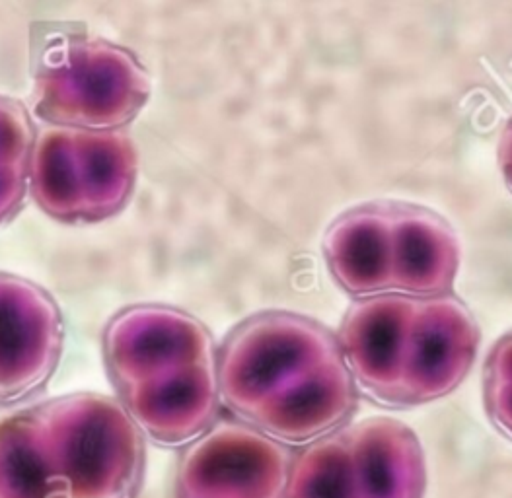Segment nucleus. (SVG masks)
Wrapping results in <instances>:
<instances>
[{
  "mask_svg": "<svg viewBox=\"0 0 512 498\" xmlns=\"http://www.w3.org/2000/svg\"><path fill=\"white\" fill-rule=\"evenodd\" d=\"M148 94L139 59L98 37L55 34L34 59L36 113L55 125L110 131L129 123Z\"/></svg>",
  "mask_w": 512,
  "mask_h": 498,
  "instance_id": "1",
  "label": "nucleus"
},
{
  "mask_svg": "<svg viewBox=\"0 0 512 498\" xmlns=\"http://www.w3.org/2000/svg\"><path fill=\"white\" fill-rule=\"evenodd\" d=\"M36 409L69 498H135L145 442L127 409L96 393L67 395Z\"/></svg>",
  "mask_w": 512,
  "mask_h": 498,
  "instance_id": "2",
  "label": "nucleus"
},
{
  "mask_svg": "<svg viewBox=\"0 0 512 498\" xmlns=\"http://www.w3.org/2000/svg\"><path fill=\"white\" fill-rule=\"evenodd\" d=\"M137 181V152L121 131L51 127L32 150L30 191L63 222H100L119 213Z\"/></svg>",
  "mask_w": 512,
  "mask_h": 498,
  "instance_id": "3",
  "label": "nucleus"
},
{
  "mask_svg": "<svg viewBox=\"0 0 512 498\" xmlns=\"http://www.w3.org/2000/svg\"><path fill=\"white\" fill-rule=\"evenodd\" d=\"M337 353V343L320 325L283 312L261 314L226 339L217 384L226 405L254 421L265 405L291 392Z\"/></svg>",
  "mask_w": 512,
  "mask_h": 498,
  "instance_id": "4",
  "label": "nucleus"
},
{
  "mask_svg": "<svg viewBox=\"0 0 512 498\" xmlns=\"http://www.w3.org/2000/svg\"><path fill=\"white\" fill-rule=\"evenodd\" d=\"M291 462L289 450L267 434L220 425L185 452L180 498H283Z\"/></svg>",
  "mask_w": 512,
  "mask_h": 498,
  "instance_id": "5",
  "label": "nucleus"
},
{
  "mask_svg": "<svg viewBox=\"0 0 512 498\" xmlns=\"http://www.w3.org/2000/svg\"><path fill=\"white\" fill-rule=\"evenodd\" d=\"M106 362L119 392L182 366L213 362L207 329L180 310L139 306L125 310L106 331Z\"/></svg>",
  "mask_w": 512,
  "mask_h": 498,
  "instance_id": "6",
  "label": "nucleus"
},
{
  "mask_svg": "<svg viewBox=\"0 0 512 498\" xmlns=\"http://www.w3.org/2000/svg\"><path fill=\"white\" fill-rule=\"evenodd\" d=\"M477 339L476 321L456 298L417 300L403 362L402 403L452 392L474 362Z\"/></svg>",
  "mask_w": 512,
  "mask_h": 498,
  "instance_id": "7",
  "label": "nucleus"
},
{
  "mask_svg": "<svg viewBox=\"0 0 512 498\" xmlns=\"http://www.w3.org/2000/svg\"><path fill=\"white\" fill-rule=\"evenodd\" d=\"M61 314L39 286L0 273V399L41 386L57 366Z\"/></svg>",
  "mask_w": 512,
  "mask_h": 498,
  "instance_id": "8",
  "label": "nucleus"
},
{
  "mask_svg": "<svg viewBox=\"0 0 512 498\" xmlns=\"http://www.w3.org/2000/svg\"><path fill=\"white\" fill-rule=\"evenodd\" d=\"M415 302L407 296L368 298L351 308L341 329V347L361 384L392 403H402L403 362Z\"/></svg>",
  "mask_w": 512,
  "mask_h": 498,
  "instance_id": "9",
  "label": "nucleus"
},
{
  "mask_svg": "<svg viewBox=\"0 0 512 498\" xmlns=\"http://www.w3.org/2000/svg\"><path fill=\"white\" fill-rule=\"evenodd\" d=\"M131 419L162 444H182L215 419L219 384L215 364L182 366L121 390Z\"/></svg>",
  "mask_w": 512,
  "mask_h": 498,
  "instance_id": "10",
  "label": "nucleus"
},
{
  "mask_svg": "<svg viewBox=\"0 0 512 498\" xmlns=\"http://www.w3.org/2000/svg\"><path fill=\"white\" fill-rule=\"evenodd\" d=\"M347 438L361 498H423L425 460L411 428L378 417L347 428Z\"/></svg>",
  "mask_w": 512,
  "mask_h": 498,
  "instance_id": "11",
  "label": "nucleus"
},
{
  "mask_svg": "<svg viewBox=\"0 0 512 498\" xmlns=\"http://www.w3.org/2000/svg\"><path fill=\"white\" fill-rule=\"evenodd\" d=\"M355 405V384L343 355L318 364L296 388L265 405L252 423L267 434L304 442L339 425Z\"/></svg>",
  "mask_w": 512,
  "mask_h": 498,
  "instance_id": "12",
  "label": "nucleus"
},
{
  "mask_svg": "<svg viewBox=\"0 0 512 498\" xmlns=\"http://www.w3.org/2000/svg\"><path fill=\"white\" fill-rule=\"evenodd\" d=\"M458 271V244L437 214L392 209V288L437 296L446 292Z\"/></svg>",
  "mask_w": 512,
  "mask_h": 498,
  "instance_id": "13",
  "label": "nucleus"
},
{
  "mask_svg": "<svg viewBox=\"0 0 512 498\" xmlns=\"http://www.w3.org/2000/svg\"><path fill=\"white\" fill-rule=\"evenodd\" d=\"M326 253L333 277L351 294L392 288V207L370 205L339 218Z\"/></svg>",
  "mask_w": 512,
  "mask_h": 498,
  "instance_id": "14",
  "label": "nucleus"
},
{
  "mask_svg": "<svg viewBox=\"0 0 512 498\" xmlns=\"http://www.w3.org/2000/svg\"><path fill=\"white\" fill-rule=\"evenodd\" d=\"M0 498H69L36 407L0 417Z\"/></svg>",
  "mask_w": 512,
  "mask_h": 498,
  "instance_id": "15",
  "label": "nucleus"
},
{
  "mask_svg": "<svg viewBox=\"0 0 512 498\" xmlns=\"http://www.w3.org/2000/svg\"><path fill=\"white\" fill-rule=\"evenodd\" d=\"M283 498H361L347 430L316 440L294 458Z\"/></svg>",
  "mask_w": 512,
  "mask_h": 498,
  "instance_id": "16",
  "label": "nucleus"
},
{
  "mask_svg": "<svg viewBox=\"0 0 512 498\" xmlns=\"http://www.w3.org/2000/svg\"><path fill=\"white\" fill-rule=\"evenodd\" d=\"M32 150L34 129L26 109L0 96V222L16 213L24 201Z\"/></svg>",
  "mask_w": 512,
  "mask_h": 498,
  "instance_id": "17",
  "label": "nucleus"
},
{
  "mask_svg": "<svg viewBox=\"0 0 512 498\" xmlns=\"http://www.w3.org/2000/svg\"><path fill=\"white\" fill-rule=\"evenodd\" d=\"M487 409L493 421L512 436V384L487 382Z\"/></svg>",
  "mask_w": 512,
  "mask_h": 498,
  "instance_id": "18",
  "label": "nucleus"
},
{
  "mask_svg": "<svg viewBox=\"0 0 512 498\" xmlns=\"http://www.w3.org/2000/svg\"><path fill=\"white\" fill-rule=\"evenodd\" d=\"M487 382H509L512 384V335L503 339L489 356Z\"/></svg>",
  "mask_w": 512,
  "mask_h": 498,
  "instance_id": "19",
  "label": "nucleus"
},
{
  "mask_svg": "<svg viewBox=\"0 0 512 498\" xmlns=\"http://www.w3.org/2000/svg\"><path fill=\"white\" fill-rule=\"evenodd\" d=\"M499 156H501V166H503L505 178H507L509 185L512 187V121L509 123L507 131H505V135H503Z\"/></svg>",
  "mask_w": 512,
  "mask_h": 498,
  "instance_id": "20",
  "label": "nucleus"
}]
</instances>
